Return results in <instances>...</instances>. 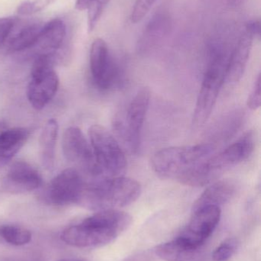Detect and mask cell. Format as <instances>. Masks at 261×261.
Masks as SVG:
<instances>
[{
  "mask_svg": "<svg viewBox=\"0 0 261 261\" xmlns=\"http://www.w3.org/2000/svg\"><path fill=\"white\" fill-rule=\"evenodd\" d=\"M130 215L117 210L97 212L61 234L62 242L78 248H97L113 242L131 225Z\"/></svg>",
  "mask_w": 261,
  "mask_h": 261,
  "instance_id": "obj_1",
  "label": "cell"
},
{
  "mask_svg": "<svg viewBox=\"0 0 261 261\" xmlns=\"http://www.w3.org/2000/svg\"><path fill=\"white\" fill-rule=\"evenodd\" d=\"M84 179L77 205L93 211L116 210L130 205L141 193L139 182L123 176L84 177Z\"/></svg>",
  "mask_w": 261,
  "mask_h": 261,
  "instance_id": "obj_2",
  "label": "cell"
},
{
  "mask_svg": "<svg viewBox=\"0 0 261 261\" xmlns=\"http://www.w3.org/2000/svg\"><path fill=\"white\" fill-rule=\"evenodd\" d=\"M216 148L212 144L167 147L153 155L152 169L162 179H176L180 182L190 172L214 154Z\"/></svg>",
  "mask_w": 261,
  "mask_h": 261,
  "instance_id": "obj_3",
  "label": "cell"
},
{
  "mask_svg": "<svg viewBox=\"0 0 261 261\" xmlns=\"http://www.w3.org/2000/svg\"><path fill=\"white\" fill-rule=\"evenodd\" d=\"M255 144V133L252 130L247 132L225 150L211 155L196 167L187 177L185 185L203 187L211 184L231 167L246 161L254 152Z\"/></svg>",
  "mask_w": 261,
  "mask_h": 261,
  "instance_id": "obj_4",
  "label": "cell"
},
{
  "mask_svg": "<svg viewBox=\"0 0 261 261\" xmlns=\"http://www.w3.org/2000/svg\"><path fill=\"white\" fill-rule=\"evenodd\" d=\"M228 58L222 44H215L210 51L209 63L204 75L193 115L195 128L203 126L209 119L221 89L225 83Z\"/></svg>",
  "mask_w": 261,
  "mask_h": 261,
  "instance_id": "obj_5",
  "label": "cell"
},
{
  "mask_svg": "<svg viewBox=\"0 0 261 261\" xmlns=\"http://www.w3.org/2000/svg\"><path fill=\"white\" fill-rule=\"evenodd\" d=\"M89 138L95 161L103 174L122 176L127 169V158L113 135L104 127L95 125L89 129Z\"/></svg>",
  "mask_w": 261,
  "mask_h": 261,
  "instance_id": "obj_6",
  "label": "cell"
},
{
  "mask_svg": "<svg viewBox=\"0 0 261 261\" xmlns=\"http://www.w3.org/2000/svg\"><path fill=\"white\" fill-rule=\"evenodd\" d=\"M55 60L46 55H38L34 61L27 96L35 110L44 109L58 91L59 79L55 71Z\"/></svg>",
  "mask_w": 261,
  "mask_h": 261,
  "instance_id": "obj_7",
  "label": "cell"
},
{
  "mask_svg": "<svg viewBox=\"0 0 261 261\" xmlns=\"http://www.w3.org/2000/svg\"><path fill=\"white\" fill-rule=\"evenodd\" d=\"M61 146L67 161L79 167L87 178L104 176L97 164L90 144L79 128H67L63 135Z\"/></svg>",
  "mask_w": 261,
  "mask_h": 261,
  "instance_id": "obj_8",
  "label": "cell"
},
{
  "mask_svg": "<svg viewBox=\"0 0 261 261\" xmlns=\"http://www.w3.org/2000/svg\"><path fill=\"white\" fill-rule=\"evenodd\" d=\"M150 90L148 87L140 89L129 105L125 120L116 122V129L127 142L133 153L139 150L141 132L150 102Z\"/></svg>",
  "mask_w": 261,
  "mask_h": 261,
  "instance_id": "obj_9",
  "label": "cell"
},
{
  "mask_svg": "<svg viewBox=\"0 0 261 261\" xmlns=\"http://www.w3.org/2000/svg\"><path fill=\"white\" fill-rule=\"evenodd\" d=\"M84 181L82 173L77 169L63 170L49 184L44 194V201L55 206L77 205Z\"/></svg>",
  "mask_w": 261,
  "mask_h": 261,
  "instance_id": "obj_10",
  "label": "cell"
},
{
  "mask_svg": "<svg viewBox=\"0 0 261 261\" xmlns=\"http://www.w3.org/2000/svg\"><path fill=\"white\" fill-rule=\"evenodd\" d=\"M90 68L93 83L100 90H110L117 81V67L110 56L107 43L101 38L92 43Z\"/></svg>",
  "mask_w": 261,
  "mask_h": 261,
  "instance_id": "obj_11",
  "label": "cell"
},
{
  "mask_svg": "<svg viewBox=\"0 0 261 261\" xmlns=\"http://www.w3.org/2000/svg\"><path fill=\"white\" fill-rule=\"evenodd\" d=\"M220 207L210 205L193 211V216L179 238L195 246L202 247L217 228L221 219Z\"/></svg>",
  "mask_w": 261,
  "mask_h": 261,
  "instance_id": "obj_12",
  "label": "cell"
},
{
  "mask_svg": "<svg viewBox=\"0 0 261 261\" xmlns=\"http://www.w3.org/2000/svg\"><path fill=\"white\" fill-rule=\"evenodd\" d=\"M259 32L260 26L258 23L250 22L247 24L235 47L230 54L224 84H235L241 81L248 65L253 41Z\"/></svg>",
  "mask_w": 261,
  "mask_h": 261,
  "instance_id": "obj_13",
  "label": "cell"
},
{
  "mask_svg": "<svg viewBox=\"0 0 261 261\" xmlns=\"http://www.w3.org/2000/svg\"><path fill=\"white\" fill-rule=\"evenodd\" d=\"M42 179L32 166L24 161L14 163L3 178V187L13 194L29 193L39 188Z\"/></svg>",
  "mask_w": 261,
  "mask_h": 261,
  "instance_id": "obj_14",
  "label": "cell"
},
{
  "mask_svg": "<svg viewBox=\"0 0 261 261\" xmlns=\"http://www.w3.org/2000/svg\"><path fill=\"white\" fill-rule=\"evenodd\" d=\"M41 28L38 22H21L16 19L7 36L0 43V54L10 55L34 47Z\"/></svg>",
  "mask_w": 261,
  "mask_h": 261,
  "instance_id": "obj_15",
  "label": "cell"
},
{
  "mask_svg": "<svg viewBox=\"0 0 261 261\" xmlns=\"http://www.w3.org/2000/svg\"><path fill=\"white\" fill-rule=\"evenodd\" d=\"M65 38V24L62 20L55 18L42 25L35 46H38L41 50L39 55L52 57L56 64L62 58L61 50Z\"/></svg>",
  "mask_w": 261,
  "mask_h": 261,
  "instance_id": "obj_16",
  "label": "cell"
},
{
  "mask_svg": "<svg viewBox=\"0 0 261 261\" xmlns=\"http://www.w3.org/2000/svg\"><path fill=\"white\" fill-rule=\"evenodd\" d=\"M155 254L165 261H204L203 246L198 247L178 237L175 240L156 246Z\"/></svg>",
  "mask_w": 261,
  "mask_h": 261,
  "instance_id": "obj_17",
  "label": "cell"
},
{
  "mask_svg": "<svg viewBox=\"0 0 261 261\" xmlns=\"http://www.w3.org/2000/svg\"><path fill=\"white\" fill-rule=\"evenodd\" d=\"M236 185L228 179L219 180L206 189L193 205V211L205 206L220 207L234 196Z\"/></svg>",
  "mask_w": 261,
  "mask_h": 261,
  "instance_id": "obj_18",
  "label": "cell"
},
{
  "mask_svg": "<svg viewBox=\"0 0 261 261\" xmlns=\"http://www.w3.org/2000/svg\"><path fill=\"white\" fill-rule=\"evenodd\" d=\"M30 132L25 128H13L0 133V166L7 164L29 139Z\"/></svg>",
  "mask_w": 261,
  "mask_h": 261,
  "instance_id": "obj_19",
  "label": "cell"
},
{
  "mask_svg": "<svg viewBox=\"0 0 261 261\" xmlns=\"http://www.w3.org/2000/svg\"><path fill=\"white\" fill-rule=\"evenodd\" d=\"M58 135V123L55 119L48 121L40 135L41 162L44 168L52 170L55 166V146Z\"/></svg>",
  "mask_w": 261,
  "mask_h": 261,
  "instance_id": "obj_20",
  "label": "cell"
},
{
  "mask_svg": "<svg viewBox=\"0 0 261 261\" xmlns=\"http://www.w3.org/2000/svg\"><path fill=\"white\" fill-rule=\"evenodd\" d=\"M168 18L164 15H155L144 29L139 44L142 48L150 47L159 41L169 30Z\"/></svg>",
  "mask_w": 261,
  "mask_h": 261,
  "instance_id": "obj_21",
  "label": "cell"
},
{
  "mask_svg": "<svg viewBox=\"0 0 261 261\" xmlns=\"http://www.w3.org/2000/svg\"><path fill=\"white\" fill-rule=\"evenodd\" d=\"M0 237L13 246H23L32 240V233L27 228L15 225L0 226Z\"/></svg>",
  "mask_w": 261,
  "mask_h": 261,
  "instance_id": "obj_22",
  "label": "cell"
},
{
  "mask_svg": "<svg viewBox=\"0 0 261 261\" xmlns=\"http://www.w3.org/2000/svg\"><path fill=\"white\" fill-rule=\"evenodd\" d=\"M109 0H90L87 6V25L89 32L96 27Z\"/></svg>",
  "mask_w": 261,
  "mask_h": 261,
  "instance_id": "obj_23",
  "label": "cell"
},
{
  "mask_svg": "<svg viewBox=\"0 0 261 261\" xmlns=\"http://www.w3.org/2000/svg\"><path fill=\"white\" fill-rule=\"evenodd\" d=\"M239 242L235 239H228L222 242L212 254L215 261H228L235 254Z\"/></svg>",
  "mask_w": 261,
  "mask_h": 261,
  "instance_id": "obj_24",
  "label": "cell"
},
{
  "mask_svg": "<svg viewBox=\"0 0 261 261\" xmlns=\"http://www.w3.org/2000/svg\"><path fill=\"white\" fill-rule=\"evenodd\" d=\"M55 0H32L26 1L18 6L17 12L21 15H29L45 9Z\"/></svg>",
  "mask_w": 261,
  "mask_h": 261,
  "instance_id": "obj_25",
  "label": "cell"
},
{
  "mask_svg": "<svg viewBox=\"0 0 261 261\" xmlns=\"http://www.w3.org/2000/svg\"><path fill=\"white\" fill-rule=\"evenodd\" d=\"M156 0H136L131 12V21L133 23L140 21L148 13Z\"/></svg>",
  "mask_w": 261,
  "mask_h": 261,
  "instance_id": "obj_26",
  "label": "cell"
},
{
  "mask_svg": "<svg viewBox=\"0 0 261 261\" xmlns=\"http://www.w3.org/2000/svg\"><path fill=\"white\" fill-rule=\"evenodd\" d=\"M260 75L259 74L248 97V107L251 110L256 111L257 109L260 108Z\"/></svg>",
  "mask_w": 261,
  "mask_h": 261,
  "instance_id": "obj_27",
  "label": "cell"
},
{
  "mask_svg": "<svg viewBox=\"0 0 261 261\" xmlns=\"http://www.w3.org/2000/svg\"><path fill=\"white\" fill-rule=\"evenodd\" d=\"M15 21V18H0V43L7 36Z\"/></svg>",
  "mask_w": 261,
  "mask_h": 261,
  "instance_id": "obj_28",
  "label": "cell"
},
{
  "mask_svg": "<svg viewBox=\"0 0 261 261\" xmlns=\"http://www.w3.org/2000/svg\"><path fill=\"white\" fill-rule=\"evenodd\" d=\"M152 258V254L149 251H142L136 253L133 255L129 256L123 261H150Z\"/></svg>",
  "mask_w": 261,
  "mask_h": 261,
  "instance_id": "obj_29",
  "label": "cell"
},
{
  "mask_svg": "<svg viewBox=\"0 0 261 261\" xmlns=\"http://www.w3.org/2000/svg\"><path fill=\"white\" fill-rule=\"evenodd\" d=\"M90 0H77L75 7L78 10L82 11L87 9Z\"/></svg>",
  "mask_w": 261,
  "mask_h": 261,
  "instance_id": "obj_30",
  "label": "cell"
},
{
  "mask_svg": "<svg viewBox=\"0 0 261 261\" xmlns=\"http://www.w3.org/2000/svg\"><path fill=\"white\" fill-rule=\"evenodd\" d=\"M58 261H84V260H79V259L66 258V259H62V260H60Z\"/></svg>",
  "mask_w": 261,
  "mask_h": 261,
  "instance_id": "obj_31",
  "label": "cell"
}]
</instances>
